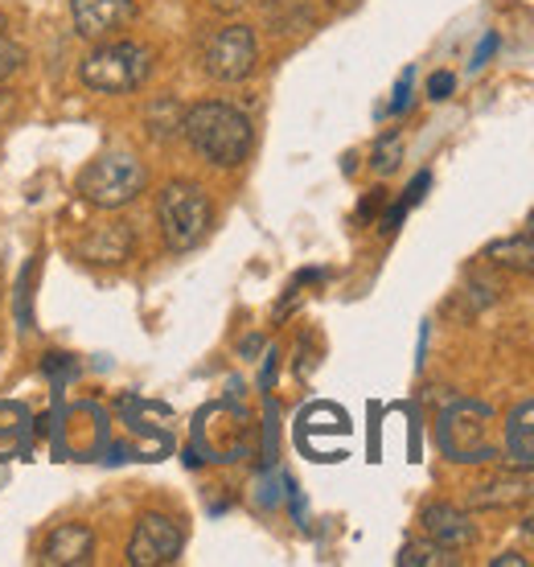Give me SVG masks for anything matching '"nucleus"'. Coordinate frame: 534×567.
Returning a JSON list of instances; mask_svg holds the SVG:
<instances>
[{"instance_id":"1","label":"nucleus","mask_w":534,"mask_h":567,"mask_svg":"<svg viewBox=\"0 0 534 567\" xmlns=\"http://www.w3.org/2000/svg\"><path fill=\"white\" fill-rule=\"evenodd\" d=\"M182 136L206 165H214V169H239L243 161L251 156V144H255L251 120H247L239 107L218 103V100L185 107Z\"/></svg>"},{"instance_id":"2","label":"nucleus","mask_w":534,"mask_h":567,"mask_svg":"<svg viewBox=\"0 0 534 567\" xmlns=\"http://www.w3.org/2000/svg\"><path fill=\"white\" fill-rule=\"evenodd\" d=\"M153 74V50L127 38H107L79 62V83L99 95H132Z\"/></svg>"},{"instance_id":"3","label":"nucleus","mask_w":534,"mask_h":567,"mask_svg":"<svg viewBox=\"0 0 534 567\" xmlns=\"http://www.w3.org/2000/svg\"><path fill=\"white\" fill-rule=\"evenodd\" d=\"M156 223L161 239L173 256H185L206 243L214 227V202L197 182H170L156 198Z\"/></svg>"},{"instance_id":"4","label":"nucleus","mask_w":534,"mask_h":567,"mask_svg":"<svg viewBox=\"0 0 534 567\" xmlns=\"http://www.w3.org/2000/svg\"><path fill=\"white\" fill-rule=\"evenodd\" d=\"M148 189V169L136 153H103L95 156L79 182H74V194L95 206V210H124Z\"/></svg>"},{"instance_id":"5","label":"nucleus","mask_w":534,"mask_h":567,"mask_svg":"<svg viewBox=\"0 0 534 567\" xmlns=\"http://www.w3.org/2000/svg\"><path fill=\"white\" fill-rule=\"evenodd\" d=\"M490 420L493 412L477 399H452L437 420V444L452 465H481L493 461L497 449L490 444Z\"/></svg>"},{"instance_id":"6","label":"nucleus","mask_w":534,"mask_h":567,"mask_svg":"<svg viewBox=\"0 0 534 567\" xmlns=\"http://www.w3.org/2000/svg\"><path fill=\"white\" fill-rule=\"evenodd\" d=\"M185 551V526L173 514L148 511L136 518L127 539V564L132 567H170Z\"/></svg>"},{"instance_id":"7","label":"nucleus","mask_w":534,"mask_h":567,"mask_svg":"<svg viewBox=\"0 0 534 567\" xmlns=\"http://www.w3.org/2000/svg\"><path fill=\"white\" fill-rule=\"evenodd\" d=\"M206 74L214 83H243L251 79L255 62H259V38L251 25H226L206 42Z\"/></svg>"},{"instance_id":"8","label":"nucleus","mask_w":534,"mask_h":567,"mask_svg":"<svg viewBox=\"0 0 534 567\" xmlns=\"http://www.w3.org/2000/svg\"><path fill=\"white\" fill-rule=\"evenodd\" d=\"M136 251V230L120 223V218H107V223H95V227L86 230L79 247H74V256L91 264V268H120L127 264Z\"/></svg>"},{"instance_id":"9","label":"nucleus","mask_w":534,"mask_h":567,"mask_svg":"<svg viewBox=\"0 0 534 567\" xmlns=\"http://www.w3.org/2000/svg\"><path fill=\"white\" fill-rule=\"evenodd\" d=\"M136 17L132 0H71V25L83 42H107Z\"/></svg>"},{"instance_id":"10","label":"nucleus","mask_w":534,"mask_h":567,"mask_svg":"<svg viewBox=\"0 0 534 567\" xmlns=\"http://www.w3.org/2000/svg\"><path fill=\"white\" fill-rule=\"evenodd\" d=\"M420 526H423V539L440 543V547H449V551H469L473 543H477V526L464 511L449 506V502H428L420 511Z\"/></svg>"},{"instance_id":"11","label":"nucleus","mask_w":534,"mask_h":567,"mask_svg":"<svg viewBox=\"0 0 534 567\" xmlns=\"http://www.w3.org/2000/svg\"><path fill=\"white\" fill-rule=\"evenodd\" d=\"M42 564L50 567H83L95 559V530L86 523H58L42 543Z\"/></svg>"},{"instance_id":"12","label":"nucleus","mask_w":534,"mask_h":567,"mask_svg":"<svg viewBox=\"0 0 534 567\" xmlns=\"http://www.w3.org/2000/svg\"><path fill=\"white\" fill-rule=\"evenodd\" d=\"M506 461L522 473H534V399L518 403L506 420Z\"/></svg>"},{"instance_id":"13","label":"nucleus","mask_w":534,"mask_h":567,"mask_svg":"<svg viewBox=\"0 0 534 567\" xmlns=\"http://www.w3.org/2000/svg\"><path fill=\"white\" fill-rule=\"evenodd\" d=\"M485 259L497 264V268L522 271V276H534V235H510V239H497L485 247Z\"/></svg>"},{"instance_id":"14","label":"nucleus","mask_w":534,"mask_h":567,"mask_svg":"<svg viewBox=\"0 0 534 567\" xmlns=\"http://www.w3.org/2000/svg\"><path fill=\"white\" fill-rule=\"evenodd\" d=\"M182 120H185V107L173 95H161V100L148 103V112H144V132L153 136L156 144H170L173 136H182Z\"/></svg>"},{"instance_id":"15","label":"nucleus","mask_w":534,"mask_h":567,"mask_svg":"<svg viewBox=\"0 0 534 567\" xmlns=\"http://www.w3.org/2000/svg\"><path fill=\"white\" fill-rule=\"evenodd\" d=\"M531 497V485L526 477H502V482H490V485H477L473 489V506L481 511H506V506H522Z\"/></svg>"},{"instance_id":"16","label":"nucleus","mask_w":534,"mask_h":567,"mask_svg":"<svg viewBox=\"0 0 534 567\" xmlns=\"http://www.w3.org/2000/svg\"><path fill=\"white\" fill-rule=\"evenodd\" d=\"M452 564H456V551H449V547H440L432 539L403 543V551H399V567H452Z\"/></svg>"},{"instance_id":"17","label":"nucleus","mask_w":534,"mask_h":567,"mask_svg":"<svg viewBox=\"0 0 534 567\" xmlns=\"http://www.w3.org/2000/svg\"><path fill=\"white\" fill-rule=\"evenodd\" d=\"M25 58H29L25 45L17 42V38H9V33H0V86L25 66Z\"/></svg>"},{"instance_id":"18","label":"nucleus","mask_w":534,"mask_h":567,"mask_svg":"<svg viewBox=\"0 0 534 567\" xmlns=\"http://www.w3.org/2000/svg\"><path fill=\"white\" fill-rule=\"evenodd\" d=\"M399 161H403V141L391 132V136H382L379 148H374V173H394Z\"/></svg>"},{"instance_id":"19","label":"nucleus","mask_w":534,"mask_h":567,"mask_svg":"<svg viewBox=\"0 0 534 567\" xmlns=\"http://www.w3.org/2000/svg\"><path fill=\"white\" fill-rule=\"evenodd\" d=\"M452 83H456V79H452V74H432V79H428V95H432V100H449V91H452Z\"/></svg>"},{"instance_id":"20","label":"nucleus","mask_w":534,"mask_h":567,"mask_svg":"<svg viewBox=\"0 0 534 567\" xmlns=\"http://www.w3.org/2000/svg\"><path fill=\"white\" fill-rule=\"evenodd\" d=\"M13 91H4V86H0V128H4V120H9V115H13Z\"/></svg>"},{"instance_id":"21","label":"nucleus","mask_w":534,"mask_h":567,"mask_svg":"<svg viewBox=\"0 0 534 567\" xmlns=\"http://www.w3.org/2000/svg\"><path fill=\"white\" fill-rule=\"evenodd\" d=\"M408 86H411V74H403V83H399V91H394V112L408 107Z\"/></svg>"},{"instance_id":"22","label":"nucleus","mask_w":534,"mask_h":567,"mask_svg":"<svg viewBox=\"0 0 534 567\" xmlns=\"http://www.w3.org/2000/svg\"><path fill=\"white\" fill-rule=\"evenodd\" d=\"M522 564H526L522 555H497V559H493V567H522Z\"/></svg>"},{"instance_id":"23","label":"nucleus","mask_w":534,"mask_h":567,"mask_svg":"<svg viewBox=\"0 0 534 567\" xmlns=\"http://www.w3.org/2000/svg\"><path fill=\"white\" fill-rule=\"evenodd\" d=\"M522 530H526V539H534V511L526 514V523H522Z\"/></svg>"},{"instance_id":"24","label":"nucleus","mask_w":534,"mask_h":567,"mask_svg":"<svg viewBox=\"0 0 534 567\" xmlns=\"http://www.w3.org/2000/svg\"><path fill=\"white\" fill-rule=\"evenodd\" d=\"M214 4H218V9H239L243 0H214Z\"/></svg>"},{"instance_id":"25","label":"nucleus","mask_w":534,"mask_h":567,"mask_svg":"<svg viewBox=\"0 0 534 567\" xmlns=\"http://www.w3.org/2000/svg\"><path fill=\"white\" fill-rule=\"evenodd\" d=\"M4 29H9V21H4V13H0V33H4Z\"/></svg>"},{"instance_id":"26","label":"nucleus","mask_w":534,"mask_h":567,"mask_svg":"<svg viewBox=\"0 0 534 567\" xmlns=\"http://www.w3.org/2000/svg\"><path fill=\"white\" fill-rule=\"evenodd\" d=\"M526 230H531V235H534V214H531V223H526Z\"/></svg>"}]
</instances>
